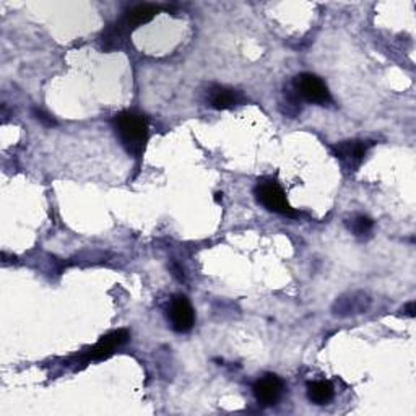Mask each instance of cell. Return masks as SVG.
<instances>
[{"instance_id": "7", "label": "cell", "mask_w": 416, "mask_h": 416, "mask_svg": "<svg viewBox=\"0 0 416 416\" xmlns=\"http://www.w3.org/2000/svg\"><path fill=\"white\" fill-rule=\"evenodd\" d=\"M127 338H129V334H127L126 330L113 332V334L106 335V337L101 338V342L91 349L90 356L93 360H103V358H108L111 353L119 347V345L126 343Z\"/></svg>"}, {"instance_id": "6", "label": "cell", "mask_w": 416, "mask_h": 416, "mask_svg": "<svg viewBox=\"0 0 416 416\" xmlns=\"http://www.w3.org/2000/svg\"><path fill=\"white\" fill-rule=\"evenodd\" d=\"M335 154H337V158L345 166L355 170V167L360 166L362 158H365L366 145L358 140L342 141V143H338L337 147H335Z\"/></svg>"}, {"instance_id": "1", "label": "cell", "mask_w": 416, "mask_h": 416, "mask_svg": "<svg viewBox=\"0 0 416 416\" xmlns=\"http://www.w3.org/2000/svg\"><path fill=\"white\" fill-rule=\"evenodd\" d=\"M116 130L122 145L132 154H140L148 137L147 119L135 113H122L116 116Z\"/></svg>"}, {"instance_id": "3", "label": "cell", "mask_w": 416, "mask_h": 416, "mask_svg": "<svg viewBox=\"0 0 416 416\" xmlns=\"http://www.w3.org/2000/svg\"><path fill=\"white\" fill-rule=\"evenodd\" d=\"M294 91L299 98L309 101V103L325 104L330 101V93L327 90L325 83L312 73H301L294 78Z\"/></svg>"}, {"instance_id": "14", "label": "cell", "mask_w": 416, "mask_h": 416, "mask_svg": "<svg viewBox=\"0 0 416 416\" xmlns=\"http://www.w3.org/2000/svg\"><path fill=\"white\" fill-rule=\"evenodd\" d=\"M221 198H223V194H221V192H218V194H215V200H216V202H220V200H221Z\"/></svg>"}, {"instance_id": "11", "label": "cell", "mask_w": 416, "mask_h": 416, "mask_svg": "<svg viewBox=\"0 0 416 416\" xmlns=\"http://www.w3.org/2000/svg\"><path fill=\"white\" fill-rule=\"evenodd\" d=\"M349 228H351V231L356 234V236H365L373 229V220L367 218L365 215L356 216V218H353L351 224H349Z\"/></svg>"}, {"instance_id": "13", "label": "cell", "mask_w": 416, "mask_h": 416, "mask_svg": "<svg viewBox=\"0 0 416 416\" xmlns=\"http://www.w3.org/2000/svg\"><path fill=\"white\" fill-rule=\"evenodd\" d=\"M406 314H408L410 317H415V303H408V306H406Z\"/></svg>"}, {"instance_id": "8", "label": "cell", "mask_w": 416, "mask_h": 416, "mask_svg": "<svg viewBox=\"0 0 416 416\" xmlns=\"http://www.w3.org/2000/svg\"><path fill=\"white\" fill-rule=\"evenodd\" d=\"M239 103H242L241 93L231 88L216 86L210 93V104L215 109H229Z\"/></svg>"}, {"instance_id": "10", "label": "cell", "mask_w": 416, "mask_h": 416, "mask_svg": "<svg viewBox=\"0 0 416 416\" xmlns=\"http://www.w3.org/2000/svg\"><path fill=\"white\" fill-rule=\"evenodd\" d=\"M157 13H158V7L148 5V3H145V5L135 7L134 10H130L129 13H127L126 26H129V28H134V26L148 23V21L152 20L153 16L157 15Z\"/></svg>"}, {"instance_id": "4", "label": "cell", "mask_w": 416, "mask_h": 416, "mask_svg": "<svg viewBox=\"0 0 416 416\" xmlns=\"http://www.w3.org/2000/svg\"><path fill=\"white\" fill-rule=\"evenodd\" d=\"M170 319L172 329L179 332V334H185V332L192 329L196 316H194V309L185 296H176L172 299L170 308Z\"/></svg>"}, {"instance_id": "9", "label": "cell", "mask_w": 416, "mask_h": 416, "mask_svg": "<svg viewBox=\"0 0 416 416\" xmlns=\"http://www.w3.org/2000/svg\"><path fill=\"white\" fill-rule=\"evenodd\" d=\"M308 397L316 405H325L334 398V387H332L330 382H325V380H317V382H312L308 386Z\"/></svg>"}, {"instance_id": "12", "label": "cell", "mask_w": 416, "mask_h": 416, "mask_svg": "<svg viewBox=\"0 0 416 416\" xmlns=\"http://www.w3.org/2000/svg\"><path fill=\"white\" fill-rule=\"evenodd\" d=\"M34 116H36L38 121L41 122V124H44V126H47V127L56 126L54 119H52L51 116H47V114L44 113V111H41V109H34Z\"/></svg>"}, {"instance_id": "2", "label": "cell", "mask_w": 416, "mask_h": 416, "mask_svg": "<svg viewBox=\"0 0 416 416\" xmlns=\"http://www.w3.org/2000/svg\"><path fill=\"white\" fill-rule=\"evenodd\" d=\"M255 196L257 200L270 211H275V213L281 215H294L293 208L290 207V203L286 200L285 192L283 189L273 181H262L255 187Z\"/></svg>"}, {"instance_id": "5", "label": "cell", "mask_w": 416, "mask_h": 416, "mask_svg": "<svg viewBox=\"0 0 416 416\" xmlns=\"http://www.w3.org/2000/svg\"><path fill=\"white\" fill-rule=\"evenodd\" d=\"M283 384L277 375L267 374L262 379H259L254 386V395L257 402L264 406H272L278 402L281 395Z\"/></svg>"}]
</instances>
